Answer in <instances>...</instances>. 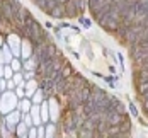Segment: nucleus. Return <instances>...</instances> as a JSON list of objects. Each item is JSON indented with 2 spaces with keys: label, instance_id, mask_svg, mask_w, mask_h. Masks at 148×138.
<instances>
[{
  "label": "nucleus",
  "instance_id": "1",
  "mask_svg": "<svg viewBox=\"0 0 148 138\" xmlns=\"http://www.w3.org/2000/svg\"><path fill=\"white\" fill-rule=\"evenodd\" d=\"M63 63H65V60H63V55L58 51L53 58H49V60H46L45 63L38 65V68H36L38 78H43V77H53L56 72H60V70H61Z\"/></svg>",
  "mask_w": 148,
  "mask_h": 138
},
{
  "label": "nucleus",
  "instance_id": "2",
  "mask_svg": "<svg viewBox=\"0 0 148 138\" xmlns=\"http://www.w3.org/2000/svg\"><path fill=\"white\" fill-rule=\"evenodd\" d=\"M56 53H58V48L55 46L53 41H43V43L34 46V55L32 56H34V60L38 61V65H41L46 60L53 58Z\"/></svg>",
  "mask_w": 148,
  "mask_h": 138
},
{
  "label": "nucleus",
  "instance_id": "3",
  "mask_svg": "<svg viewBox=\"0 0 148 138\" xmlns=\"http://www.w3.org/2000/svg\"><path fill=\"white\" fill-rule=\"evenodd\" d=\"M17 106H19V97L15 95L14 91H5L0 94V113L3 116L14 111Z\"/></svg>",
  "mask_w": 148,
  "mask_h": 138
},
{
  "label": "nucleus",
  "instance_id": "4",
  "mask_svg": "<svg viewBox=\"0 0 148 138\" xmlns=\"http://www.w3.org/2000/svg\"><path fill=\"white\" fill-rule=\"evenodd\" d=\"M21 121H22V113H21V111H17V109L10 111L9 114H5V116H3V123H5L7 130H9L12 135H15L17 124H19Z\"/></svg>",
  "mask_w": 148,
  "mask_h": 138
},
{
  "label": "nucleus",
  "instance_id": "5",
  "mask_svg": "<svg viewBox=\"0 0 148 138\" xmlns=\"http://www.w3.org/2000/svg\"><path fill=\"white\" fill-rule=\"evenodd\" d=\"M7 45L10 48V51L14 53V56L21 58V45H22V41H21V36H19L17 32L7 34Z\"/></svg>",
  "mask_w": 148,
  "mask_h": 138
},
{
  "label": "nucleus",
  "instance_id": "6",
  "mask_svg": "<svg viewBox=\"0 0 148 138\" xmlns=\"http://www.w3.org/2000/svg\"><path fill=\"white\" fill-rule=\"evenodd\" d=\"M104 119L109 123V126H119L128 119V116L126 113H104Z\"/></svg>",
  "mask_w": 148,
  "mask_h": 138
},
{
  "label": "nucleus",
  "instance_id": "7",
  "mask_svg": "<svg viewBox=\"0 0 148 138\" xmlns=\"http://www.w3.org/2000/svg\"><path fill=\"white\" fill-rule=\"evenodd\" d=\"M48 104H49V119L53 123H56L60 118V102L56 99V95H51L48 99Z\"/></svg>",
  "mask_w": 148,
  "mask_h": 138
},
{
  "label": "nucleus",
  "instance_id": "8",
  "mask_svg": "<svg viewBox=\"0 0 148 138\" xmlns=\"http://www.w3.org/2000/svg\"><path fill=\"white\" fill-rule=\"evenodd\" d=\"M34 55V45L31 43L29 39H24L22 45H21V60H27Z\"/></svg>",
  "mask_w": 148,
  "mask_h": 138
},
{
  "label": "nucleus",
  "instance_id": "9",
  "mask_svg": "<svg viewBox=\"0 0 148 138\" xmlns=\"http://www.w3.org/2000/svg\"><path fill=\"white\" fill-rule=\"evenodd\" d=\"M106 113H126V106L119 101L118 97H112L111 99V104L106 109Z\"/></svg>",
  "mask_w": 148,
  "mask_h": 138
},
{
  "label": "nucleus",
  "instance_id": "10",
  "mask_svg": "<svg viewBox=\"0 0 148 138\" xmlns=\"http://www.w3.org/2000/svg\"><path fill=\"white\" fill-rule=\"evenodd\" d=\"M14 60V53L10 51V48L9 45L5 43V45L2 46V53H0V63H5V65H10V61Z\"/></svg>",
  "mask_w": 148,
  "mask_h": 138
},
{
  "label": "nucleus",
  "instance_id": "11",
  "mask_svg": "<svg viewBox=\"0 0 148 138\" xmlns=\"http://www.w3.org/2000/svg\"><path fill=\"white\" fill-rule=\"evenodd\" d=\"M39 89V80H36V78H32V80H27L26 84H24V91H26V97H32L34 95V92Z\"/></svg>",
  "mask_w": 148,
  "mask_h": 138
},
{
  "label": "nucleus",
  "instance_id": "12",
  "mask_svg": "<svg viewBox=\"0 0 148 138\" xmlns=\"http://www.w3.org/2000/svg\"><path fill=\"white\" fill-rule=\"evenodd\" d=\"M29 114H31V118H32L34 126L45 124V123H43V119H41V109H39V106H38V104H32V107H31V111H29Z\"/></svg>",
  "mask_w": 148,
  "mask_h": 138
},
{
  "label": "nucleus",
  "instance_id": "13",
  "mask_svg": "<svg viewBox=\"0 0 148 138\" xmlns=\"http://www.w3.org/2000/svg\"><path fill=\"white\" fill-rule=\"evenodd\" d=\"M48 15H51V17H55V19H63V17H66V9H65V3H61V2H60L55 9H51V10L48 12Z\"/></svg>",
  "mask_w": 148,
  "mask_h": 138
},
{
  "label": "nucleus",
  "instance_id": "14",
  "mask_svg": "<svg viewBox=\"0 0 148 138\" xmlns=\"http://www.w3.org/2000/svg\"><path fill=\"white\" fill-rule=\"evenodd\" d=\"M65 9H66V17H77V15H80L75 0H66L65 2Z\"/></svg>",
  "mask_w": 148,
  "mask_h": 138
},
{
  "label": "nucleus",
  "instance_id": "15",
  "mask_svg": "<svg viewBox=\"0 0 148 138\" xmlns=\"http://www.w3.org/2000/svg\"><path fill=\"white\" fill-rule=\"evenodd\" d=\"M39 109H41V119H43V123H48L49 121V104H48V99H45L39 104Z\"/></svg>",
  "mask_w": 148,
  "mask_h": 138
},
{
  "label": "nucleus",
  "instance_id": "16",
  "mask_svg": "<svg viewBox=\"0 0 148 138\" xmlns=\"http://www.w3.org/2000/svg\"><path fill=\"white\" fill-rule=\"evenodd\" d=\"M19 111L21 113H29L31 111V107H32V101H31L29 97H24V99H21L19 101Z\"/></svg>",
  "mask_w": 148,
  "mask_h": 138
},
{
  "label": "nucleus",
  "instance_id": "17",
  "mask_svg": "<svg viewBox=\"0 0 148 138\" xmlns=\"http://www.w3.org/2000/svg\"><path fill=\"white\" fill-rule=\"evenodd\" d=\"M45 99H46V95H45V92H43V89H41V87H39L38 91L34 92V95L31 97V101H32V104H38V106H39V104H41V102H43Z\"/></svg>",
  "mask_w": 148,
  "mask_h": 138
},
{
  "label": "nucleus",
  "instance_id": "18",
  "mask_svg": "<svg viewBox=\"0 0 148 138\" xmlns=\"http://www.w3.org/2000/svg\"><path fill=\"white\" fill-rule=\"evenodd\" d=\"M29 133V126L26 124L24 121H21L17 124V130H15V137H27Z\"/></svg>",
  "mask_w": 148,
  "mask_h": 138
},
{
  "label": "nucleus",
  "instance_id": "19",
  "mask_svg": "<svg viewBox=\"0 0 148 138\" xmlns=\"http://www.w3.org/2000/svg\"><path fill=\"white\" fill-rule=\"evenodd\" d=\"M46 138H56V123H46Z\"/></svg>",
  "mask_w": 148,
  "mask_h": 138
},
{
  "label": "nucleus",
  "instance_id": "20",
  "mask_svg": "<svg viewBox=\"0 0 148 138\" xmlns=\"http://www.w3.org/2000/svg\"><path fill=\"white\" fill-rule=\"evenodd\" d=\"M10 67H12L14 72H22V68H24V61L21 60V58H17V56H14V60L10 61Z\"/></svg>",
  "mask_w": 148,
  "mask_h": 138
},
{
  "label": "nucleus",
  "instance_id": "21",
  "mask_svg": "<svg viewBox=\"0 0 148 138\" xmlns=\"http://www.w3.org/2000/svg\"><path fill=\"white\" fill-rule=\"evenodd\" d=\"M36 68H38V61L34 60V56L24 60V68L22 70H36Z\"/></svg>",
  "mask_w": 148,
  "mask_h": 138
},
{
  "label": "nucleus",
  "instance_id": "22",
  "mask_svg": "<svg viewBox=\"0 0 148 138\" xmlns=\"http://www.w3.org/2000/svg\"><path fill=\"white\" fill-rule=\"evenodd\" d=\"M12 80H14L17 85H24V84H26V80H24V73H22V72H15L14 77H12Z\"/></svg>",
  "mask_w": 148,
  "mask_h": 138
},
{
  "label": "nucleus",
  "instance_id": "23",
  "mask_svg": "<svg viewBox=\"0 0 148 138\" xmlns=\"http://www.w3.org/2000/svg\"><path fill=\"white\" fill-rule=\"evenodd\" d=\"M14 70H12V67L10 65H3V78H7V80H10L12 77H14Z\"/></svg>",
  "mask_w": 148,
  "mask_h": 138
},
{
  "label": "nucleus",
  "instance_id": "24",
  "mask_svg": "<svg viewBox=\"0 0 148 138\" xmlns=\"http://www.w3.org/2000/svg\"><path fill=\"white\" fill-rule=\"evenodd\" d=\"M15 95L19 97V101L26 97V91H24V85H17V87H15Z\"/></svg>",
  "mask_w": 148,
  "mask_h": 138
},
{
  "label": "nucleus",
  "instance_id": "25",
  "mask_svg": "<svg viewBox=\"0 0 148 138\" xmlns=\"http://www.w3.org/2000/svg\"><path fill=\"white\" fill-rule=\"evenodd\" d=\"M22 121L26 123L29 128H31V126H34V123H32V118H31L29 113H22Z\"/></svg>",
  "mask_w": 148,
  "mask_h": 138
},
{
  "label": "nucleus",
  "instance_id": "26",
  "mask_svg": "<svg viewBox=\"0 0 148 138\" xmlns=\"http://www.w3.org/2000/svg\"><path fill=\"white\" fill-rule=\"evenodd\" d=\"M38 138H46V124L38 126Z\"/></svg>",
  "mask_w": 148,
  "mask_h": 138
},
{
  "label": "nucleus",
  "instance_id": "27",
  "mask_svg": "<svg viewBox=\"0 0 148 138\" xmlns=\"http://www.w3.org/2000/svg\"><path fill=\"white\" fill-rule=\"evenodd\" d=\"M27 138H38V126H31L29 133H27Z\"/></svg>",
  "mask_w": 148,
  "mask_h": 138
},
{
  "label": "nucleus",
  "instance_id": "28",
  "mask_svg": "<svg viewBox=\"0 0 148 138\" xmlns=\"http://www.w3.org/2000/svg\"><path fill=\"white\" fill-rule=\"evenodd\" d=\"M5 91H9L7 89V78H0V94Z\"/></svg>",
  "mask_w": 148,
  "mask_h": 138
},
{
  "label": "nucleus",
  "instance_id": "29",
  "mask_svg": "<svg viewBox=\"0 0 148 138\" xmlns=\"http://www.w3.org/2000/svg\"><path fill=\"white\" fill-rule=\"evenodd\" d=\"M15 87H17V84H15L12 78H10V80H7V89H9V91H15Z\"/></svg>",
  "mask_w": 148,
  "mask_h": 138
},
{
  "label": "nucleus",
  "instance_id": "30",
  "mask_svg": "<svg viewBox=\"0 0 148 138\" xmlns=\"http://www.w3.org/2000/svg\"><path fill=\"white\" fill-rule=\"evenodd\" d=\"M78 21H80V22H82L85 27H90V21H89V19H85V17H80Z\"/></svg>",
  "mask_w": 148,
  "mask_h": 138
},
{
  "label": "nucleus",
  "instance_id": "31",
  "mask_svg": "<svg viewBox=\"0 0 148 138\" xmlns=\"http://www.w3.org/2000/svg\"><path fill=\"white\" fill-rule=\"evenodd\" d=\"M130 109H131V114H133V116H138V109H136V106H134V104H131V106H130Z\"/></svg>",
  "mask_w": 148,
  "mask_h": 138
},
{
  "label": "nucleus",
  "instance_id": "32",
  "mask_svg": "<svg viewBox=\"0 0 148 138\" xmlns=\"http://www.w3.org/2000/svg\"><path fill=\"white\" fill-rule=\"evenodd\" d=\"M5 41H7V38H3V34L0 32V48H2V46L5 45Z\"/></svg>",
  "mask_w": 148,
  "mask_h": 138
},
{
  "label": "nucleus",
  "instance_id": "33",
  "mask_svg": "<svg viewBox=\"0 0 148 138\" xmlns=\"http://www.w3.org/2000/svg\"><path fill=\"white\" fill-rule=\"evenodd\" d=\"M0 78H3V65L0 63Z\"/></svg>",
  "mask_w": 148,
  "mask_h": 138
},
{
  "label": "nucleus",
  "instance_id": "34",
  "mask_svg": "<svg viewBox=\"0 0 148 138\" xmlns=\"http://www.w3.org/2000/svg\"><path fill=\"white\" fill-rule=\"evenodd\" d=\"M58 2H61V3H65V2H66V0H58Z\"/></svg>",
  "mask_w": 148,
  "mask_h": 138
}]
</instances>
